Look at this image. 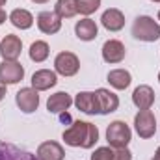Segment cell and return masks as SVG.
I'll return each mask as SVG.
<instances>
[{"mask_svg": "<svg viewBox=\"0 0 160 160\" xmlns=\"http://www.w3.org/2000/svg\"><path fill=\"white\" fill-rule=\"evenodd\" d=\"M99 140V130L93 123L88 121H73L69 128L63 130V142L71 147L91 149Z\"/></svg>", "mask_w": 160, "mask_h": 160, "instance_id": "1", "label": "cell"}, {"mask_svg": "<svg viewBox=\"0 0 160 160\" xmlns=\"http://www.w3.org/2000/svg\"><path fill=\"white\" fill-rule=\"evenodd\" d=\"M132 36L140 41L153 43L160 38V24L149 15H140L132 22Z\"/></svg>", "mask_w": 160, "mask_h": 160, "instance_id": "2", "label": "cell"}, {"mask_svg": "<svg viewBox=\"0 0 160 160\" xmlns=\"http://www.w3.org/2000/svg\"><path fill=\"white\" fill-rule=\"evenodd\" d=\"M130 138H132V132L125 121H112L106 128V140L110 147H116V149L127 147Z\"/></svg>", "mask_w": 160, "mask_h": 160, "instance_id": "3", "label": "cell"}, {"mask_svg": "<svg viewBox=\"0 0 160 160\" xmlns=\"http://www.w3.org/2000/svg\"><path fill=\"white\" fill-rule=\"evenodd\" d=\"M134 128L138 132L140 138L147 140V138H153L155 132H157V119H155V114L151 110H140L134 118Z\"/></svg>", "mask_w": 160, "mask_h": 160, "instance_id": "4", "label": "cell"}, {"mask_svg": "<svg viewBox=\"0 0 160 160\" xmlns=\"http://www.w3.org/2000/svg\"><path fill=\"white\" fill-rule=\"evenodd\" d=\"M54 69L62 77H75L80 69V62L77 58V54H73L69 50L60 52L56 56V60H54Z\"/></svg>", "mask_w": 160, "mask_h": 160, "instance_id": "5", "label": "cell"}, {"mask_svg": "<svg viewBox=\"0 0 160 160\" xmlns=\"http://www.w3.org/2000/svg\"><path fill=\"white\" fill-rule=\"evenodd\" d=\"M24 78V67L17 60H4L0 63V82L9 86Z\"/></svg>", "mask_w": 160, "mask_h": 160, "instance_id": "6", "label": "cell"}, {"mask_svg": "<svg viewBox=\"0 0 160 160\" xmlns=\"http://www.w3.org/2000/svg\"><path fill=\"white\" fill-rule=\"evenodd\" d=\"M15 102H17V106H19L24 114H32V112H36L38 106H39V93H38V89H34V88H22V89L17 91Z\"/></svg>", "mask_w": 160, "mask_h": 160, "instance_id": "7", "label": "cell"}, {"mask_svg": "<svg viewBox=\"0 0 160 160\" xmlns=\"http://www.w3.org/2000/svg\"><path fill=\"white\" fill-rule=\"evenodd\" d=\"M95 99H97V106H99V114L106 116L110 112H116L118 106H119V99L116 93H112L110 89H104V88H99L95 91Z\"/></svg>", "mask_w": 160, "mask_h": 160, "instance_id": "8", "label": "cell"}, {"mask_svg": "<svg viewBox=\"0 0 160 160\" xmlns=\"http://www.w3.org/2000/svg\"><path fill=\"white\" fill-rule=\"evenodd\" d=\"M127 50H125V45L118 39H108L102 45V60L106 63H119L123 62Z\"/></svg>", "mask_w": 160, "mask_h": 160, "instance_id": "9", "label": "cell"}, {"mask_svg": "<svg viewBox=\"0 0 160 160\" xmlns=\"http://www.w3.org/2000/svg\"><path fill=\"white\" fill-rule=\"evenodd\" d=\"M22 50V41L13 34H8L0 41V54L4 60H17Z\"/></svg>", "mask_w": 160, "mask_h": 160, "instance_id": "10", "label": "cell"}, {"mask_svg": "<svg viewBox=\"0 0 160 160\" xmlns=\"http://www.w3.org/2000/svg\"><path fill=\"white\" fill-rule=\"evenodd\" d=\"M38 28H39L43 34L52 36V34L60 32V28H62V19H60L54 11H41L39 15H38Z\"/></svg>", "mask_w": 160, "mask_h": 160, "instance_id": "11", "label": "cell"}, {"mask_svg": "<svg viewBox=\"0 0 160 160\" xmlns=\"http://www.w3.org/2000/svg\"><path fill=\"white\" fill-rule=\"evenodd\" d=\"M132 102L140 108V110H149L155 104V91L151 86H138L132 93Z\"/></svg>", "mask_w": 160, "mask_h": 160, "instance_id": "12", "label": "cell"}, {"mask_svg": "<svg viewBox=\"0 0 160 160\" xmlns=\"http://www.w3.org/2000/svg\"><path fill=\"white\" fill-rule=\"evenodd\" d=\"M71 104H73L71 95L65 93V91H58V93H54V95L48 97V101H47V110H48L50 114H63V112L69 110Z\"/></svg>", "mask_w": 160, "mask_h": 160, "instance_id": "13", "label": "cell"}, {"mask_svg": "<svg viewBox=\"0 0 160 160\" xmlns=\"http://www.w3.org/2000/svg\"><path fill=\"white\" fill-rule=\"evenodd\" d=\"M65 151L58 142H43L38 147V160H63Z\"/></svg>", "mask_w": 160, "mask_h": 160, "instance_id": "14", "label": "cell"}, {"mask_svg": "<svg viewBox=\"0 0 160 160\" xmlns=\"http://www.w3.org/2000/svg\"><path fill=\"white\" fill-rule=\"evenodd\" d=\"M56 73L50 71V69H39L32 75V88L38 89V91H47L50 89L52 86H56Z\"/></svg>", "mask_w": 160, "mask_h": 160, "instance_id": "15", "label": "cell"}, {"mask_svg": "<svg viewBox=\"0 0 160 160\" xmlns=\"http://www.w3.org/2000/svg\"><path fill=\"white\" fill-rule=\"evenodd\" d=\"M101 22H102V26H104L106 30H110V32H119L121 28L125 26V15L121 13L119 9L110 8V9H106V11L102 13Z\"/></svg>", "mask_w": 160, "mask_h": 160, "instance_id": "16", "label": "cell"}, {"mask_svg": "<svg viewBox=\"0 0 160 160\" xmlns=\"http://www.w3.org/2000/svg\"><path fill=\"white\" fill-rule=\"evenodd\" d=\"M75 104L84 114H99L97 99H95V93H91V91H80L75 97Z\"/></svg>", "mask_w": 160, "mask_h": 160, "instance_id": "17", "label": "cell"}, {"mask_svg": "<svg viewBox=\"0 0 160 160\" xmlns=\"http://www.w3.org/2000/svg\"><path fill=\"white\" fill-rule=\"evenodd\" d=\"M97 32H99V28H97L95 21H91L88 17L75 24V34L80 41H93L97 38Z\"/></svg>", "mask_w": 160, "mask_h": 160, "instance_id": "18", "label": "cell"}, {"mask_svg": "<svg viewBox=\"0 0 160 160\" xmlns=\"http://www.w3.org/2000/svg\"><path fill=\"white\" fill-rule=\"evenodd\" d=\"M0 160H38V157H34L26 151H21L19 147H15L11 143L2 142L0 143Z\"/></svg>", "mask_w": 160, "mask_h": 160, "instance_id": "19", "label": "cell"}, {"mask_svg": "<svg viewBox=\"0 0 160 160\" xmlns=\"http://www.w3.org/2000/svg\"><path fill=\"white\" fill-rule=\"evenodd\" d=\"M9 21H11V24L15 26V28H21V30H28L32 24H34V17H32V13L30 11H26V9H13L11 13H9Z\"/></svg>", "mask_w": 160, "mask_h": 160, "instance_id": "20", "label": "cell"}, {"mask_svg": "<svg viewBox=\"0 0 160 160\" xmlns=\"http://www.w3.org/2000/svg\"><path fill=\"white\" fill-rule=\"evenodd\" d=\"M108 82L116 89H127L130 86V82H132V77L125 69H114V71L108 73Z\"/></svg>", "mask_w": 160, "mask_h": 160, "instance_id": "21", "label": "cell"}, {"mask_svg": "<svg viewBox=\"0 0 160 160\" xmlns=\"http://www.w3.org/2000/svg\"><path fill=\"white\" fill-rule=\"evenodd\" d=\"M54 13L60 19H71V17H75L78 13L77 0H58L56 8H54Z\"/></svg>", "mask_w": 160, "mask_h": 160, "instance_id": "22", "label": "cell"}, {"mask_svg": "<svg viewBox=\"0 0 160 160\" xmlns=\"http://www.w3.org/2000/svg\"><path fill=\"white\" fill-rule=\"evenodd\" d=\"M48 52H50V48H48V43H45V41H34L30 45V60H34L36 63L45 62L48 58Z\"/></svg>", "mask_w": 160, "mask_h": 160, "instance_id": "23", "label": "cell"}, {"mask_svg": "<svg viewBox=\"0 0 160 160\" xmlns=\"http://www.w3.org/2000/svg\"><path fill=\"white\" fill-rule=\"evenodd\" d=\"M77 6H78V13L88 17V15H91L99 9L101 0H77Z\"/></svg>", "mask_w": 160, "mask_h": 160, "instance_id": "24", "label": "cell"}, {"mask_svg": "<svg viewBox=\"0 0 160 160\" xmlns=\"http://www.w3.org/2000/svg\"><path fill=\"white\" fill-rule=\"evenodd\" d=\"M91 160H114V151L110 147H99L91 155Z\"/></svg>", "mask_w": 160, "mask_h": 160, "instance_id": "25", "label": "cell"}, {"mask_svg": "<svg viewBox=\"0 0 160 160\" xmlns=\"http://www.w3.org/2000/svg\"><path fill=\"white\" fill-rule=\"evenodd\" d=\"M114 160H132V153L127 147H121L114 151Z\"/></svg>", "mask_w": 160, "mask_h": 160, "instance_id": "26", "label": "cell"}, {"mask_svg": "<svg viewBox=\"0 0 160 160\" xmlns=\"http://www.w3.org/2000/svg\"><path fill=\"white\" fill-rule=\"evenodd\" d=\"M4 97H6V84H2V82H0V101H2Z\"/></svg>", "mask_w": 160, "mask_h": 160, "instance_id": "27", "label": "cell"}, {"mask_svg": "<svg viewBox=\"0 0 160 160\" xmlns=\"http://www.w3.org/2000/svg\"><path fill=\"white\" fill-rule=\"evenodd\" d=\"M4 21H6V11H4V9L0 8V24H2Z\"/></svg>", "mask_w": 160, "mask_h": 160, "instance_id": "28", "label": "cell"}, {"mask_svg": "<svg viewBox=\"0 0 160 160\" xmlns=\"http://www.w3.org/2000/svg\"><path fill=\"white\" fill-rule=\"evenodd\" d=\"M151 160H160V147L157 149V153H155V157H153Z\"/></svg>", "mask_w": 160, "mask_h": 160, "instance_id": "29", "label": "cell"}, {"mask_svg": "<svg viewBox=\"0 0 160 160\" xmlns=\"http://www.w3.org/2000/svg\"><path fill=\"white\" fill-rule=\"evenodd\" d=\"M32 2H34V4H47L48 0H32Z\"/></svg>", "mask_w": 160, "mask_h": 160, "instance_id": "30", "label": "cell"}, {"mask_svg": "<svg viewBox=\"0 0 160 160\" xmlns=\"http://www.w3.org/2000/svg\"><path fill=\"white\" fill-rule=\"evenodd\" d=\"M6 2H8V0H0V6H4V4H6Z\"/></svg>", "mask_w": 160, "mask_h": 160, "instance_id": "31", "label": "cell"}, {"mask_svg": "<svg viewBox=\"0 0 160 160\" xmlns=\"http://www.w3.org/2000/svg\"><path fill=\"white\" fill-rule=\"evenodd\" d=\"M151 2H160V0H151Z\"/></svg>", "mask_w": 160, "mask_h": 160, "instance_id": "32", "label": "cell"}, {"mask_svg": "<svg viewBox=\"0 0 160 160\" xmlns=\"http://www.w3.org/2000/svg\"><path fill=\"white\" fill-rule=\"evenodd\" d=\"M158 21H160V11H158Z\"/></svg>", "mask_w": 160, "mask_h": 160, "instance_id": "33", "label": "cell"}, {"mask_svg": "<svg viewBox=\"0 0 160 160\" xmlns=\"http://www.w3.org/2000/svg\"><path fill=\"white\" fill-rule=\"evenodd\" d=\"M158 80H160V73H158Z\"/></svg>", "mask_w": 160, "mask_h": 160, "instance_id": "34", "label": "cell"}]
</instances>
